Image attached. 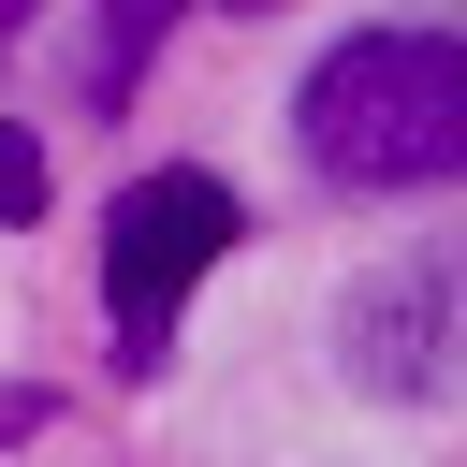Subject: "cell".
Wrapping results in <instances>:
<instances>
[{"label":"cell","mask_w":467,"mask_h":467,"mask_svg":"<svg viewBox=\"0 0 467 467\" xmlns=\"http://www.w3.org/2000/svg\"><path fill=\"white\" fill-rule=\"evenodd\" d=\"M292 146L336 190H452L467 175V29H350L292 88Z\"/></svg>","instance_id":"1"},{"label":"cell","mask_w":467,"mask_h":467,"mask_svg":"<svg viewBox=\"0 0 467 467\" xmlns=\"http://www.w3.org/2000/svg\"><path fill=\"white\" fill-rule=\"evenodd\" d=\"M234 234H248V204L204 161H161V175H131L102 204V321H117V365L131 379H161V350H175L190 292L234 263Z\"/></svg>","instance_id":"2"},{"label":"cell","mask_w":467,"mask_h":467,"mask_svg":"<svg viewBox=\"0 0 467 467\" xmlns=\"http://www.w3.org/2000/svg\"><path fill=\"white\" fill-rule=\"evenodd\" d=\"M336 379L379 409H467V234H423L336 292Z\"/></svg>","instance_id":"3"},{"label":"cell","mask_w":467,"mask_h":467,"mask_svg":"<svg viewBox=\"0 0 467 467\" xmlns=\"http://www.w3.org/2000/svg\"><path fill=\"white\" fill-rule=\"evenodd\" d=\"M0 219H44V146L0 117Z\"/></svg>","instance_id":"4"},{"label":"cell","mask_w":467,"mask_h":467,"mask_svg":"<svg viewBox=\"0 0 467 467\" xmlns=\"http://www.w3.org/2000/svg\"><path fill=\"white\" fill-rule=\"evenodd\" d=\"M15 438H44V394H29V379H0V452H15Z\"/></svg>","instance_id":"5"},{"label":"cell","mask_w":467,"mask_h":467,"mask_svg":"<svg viewBox=\"0 0 467 467\" xmlns=\"http://www.w3.org/2000/svg\"><path fill=\"white\" fill-rule=\"evenodd\" d=\"M15 29H29V0H0V44H15Z\"/></svg>","instance_id":"6"},{"label":"cell","mask_w":467,"mask_h":467,"mask_svg":"<svg viewBox=\"0 0 467 467\" xmlns=\"http://www.w3.org/2000/svg\"><path fill=\"white\" fill-rule=\"evenodd\" d=\"M219 15H277V0H219Z\"/></svg>","instance_id":"7"}]
</instances>
